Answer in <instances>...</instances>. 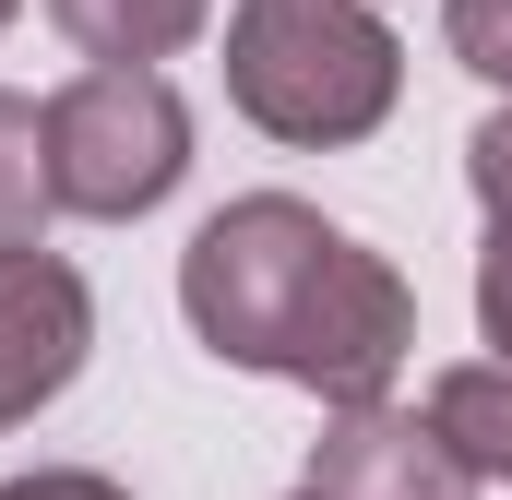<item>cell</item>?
I'll return each mask as SVG.
<instances>
[{
  "mask_svg": "<svg viewBox=\"0 0 512 500\" xmlns=\"http://www.w3.org/2000/svg\"><path fill=\"white\" fill-rule=\"evenodd\" d=\"M405 96V48H393L382 0H239L227 12V108L298 155H346L370 143Z\"/></svg>",
  "mask_w": 512,
  "mask_h": 500,
  "instance_id": "cell-1",
  "label": "cell"
},
{
  "mask_svg": "<svg viewBox=\"0 0 512 500\" xmlns=\"http://www.w3.org/2000/svg\"><path fill=\"white\" fill-rule=\"evenodd\" d=\"M334 250H346V227H334L322 203H298V191H239V203H215V215L191 227V250H179V322L203 334V358L286 381L310 310H322Z\"/></svg>",
  "mask_w": 512,
  "mask_h": 500,
  "instance_id": "cell-2",
  "label": "cell"
},
{
  "mask_svg": "<svg viewBox=\"0 0 512 500\" xmlns=\"http://www.w3.org/2000/svg\"><path fill=\"white\" fill-rule=\"evenodd\" d=\"M191 179V108L155 60H96L48 96V191L84 227H131Z\"/></svg>",
  "mask_w": 512,
  "mask_h": 500,
  "instance_id": "cell-3",
  "label": "cell"
},
{
  "mask_svg": "<svg viewBox=\"0 0 512 500\" xmlns=\"http://www.w3.org/2000/svg\"><path fill=\"white\" fill-rule=\"evenodd\" d=\"M405 346H417V286H405L370 239H346L334 274H322V310H310L286 381H298L322 417H334V405H382L393 370H405Z\"/></svg>",
  "mask_w": 512,
  "mask_h": 500,
  "instance_id": "cell-4",
  "label": "cell"
},
{
  "mask_svg": "<svg viewBox=\"0 0 512 500\" xmlns=\"http://www.w3.org/2000/svg\"><path fill=\"white\" fill-rule=\"evenodd\" d=\"M96 358V286L60 250L12 239L0 250V429H24L36 405H60Z\"/></svg>",
  "mask_w": 512,
  "mask_h": 500,
  "instance_id": "cell-5",
  "label": "cell"
},
{
  "mask_svg": "<svg viewBox=\"0 0 512 500\" xmlns=\"http://www.w3.org/2000/svg\"><path fill=\"white\" fill-rule=\"evenodd\" d=\"M310 489H334V500H465L477 465L441 441L429 405H393V393H382V405H334V417H322Z\"/></svg>",
  "mask_w": 512,
  "mask_h": 500,
  "instance_id": "cell-6",
  "label": "cell"
},
{
  "mask_svg": "<svg viewBox=\"0 0 512 500\" xmlns=\"http://www.w3.org/2000/svg\"><path fill=\"white\" fill-rule=\"evenodd\" d=\"M48 24L84 60H179L215 24V0H48Z\"/></svg>",
  "mask_w": 512,
  "mask_h": 500,
  "instance_id": "cell-7",
  "label": "cell"
},
{
  "mask_svg": "<svg viewBox=\"0 0 512 500\" xmlns=\"http://www.w3.org/2000/svg\"><path fill=\"white\" fill-rule=\"evenodd\" d=\"M429 417H441V441L477 465V477H501L512 489V358H465V370L429 381Z\"/></svg>",
  "mask_w": 512,
  "mask_h": 500,
  "instance_id": "cell-8",
  "label": "cell"
},
{
  "mask_svg": "<svg viewBox=\"0 0 512 500\" xmlns=\"http://www.w3.org/2000/svg\"><path fill=\"white\" fill-rule=\"evenodd\" d=\"M48 215H60V191H48V108L0 84V250L36 239Z\"/></svg>",
  "mask_w": 512,
  "mask_h": 500,
  "instance_id": "cell-9",
  "label": "cell"
},
{
  "mask_svg": "<svg viewBox=\"0 0 512 500\" xmlns=\"http://www.w3.org/2000/svg\"><path fill=\"white\" fill-rule=\"evenodd\" d=\"M441 48H453L477 84L512 96V0H441Z\"/></svg>",
  "mask_w": 512,
  "mask_h": 500,
  "instance_id": "cell-10",
  "label": "cell"
},
{
  "mask_svg": "<svg viewBox=\"0 0 512 500\" xmlns=\"http://www.w3.org/2000/svg\"><path fill=\"white\" fill-rule=\"evenodd\" d=\"M465 179H477V203H489V227H512V96L489 120L465 131Z\"/></svg>",
  "mask_w": 512,
  "mask_h": 500,
  "instance_id": "cell-11",
  "label": "cell"
},
{
  "mask_svg": "<svg viewBox=\"0 0 512 500\" xmlns=\"http://www.w3.org/2000/svg\"><path fill=\"white\" fill-rule=\"evenodd\" d=\"M477 334H489V358H512V227H489V250H477Z\"/></svg>",
  "mask_w": 512,
  "mask_h": 500,
  "instance_id": "cell-12",
  "label": "cell"
},
{
  "mask_svg": "<svg viewBox=\"0 0 512 500\" xmlns=\"http://www.w3.org/2000/svg\"><path fill=\"white\" fill-rule=\"evenodd\" d=\"M0 500H131L120 477H96V465H36V477H12Z\"/></svg>",
  "mask_w": 512,
  "mask_h": 500,
  "instance_id": "cell-13",
  "label": "cell"
},
{
  "mask_svg": "<svg viewBox=\"0 0 512 500\" xmlns=\"http://www.w3.org/2000/svg\"><path fill=\"white\" fill-rule=\"evenodd\" d=\"M286 500H334V489H286Z\"/></svg>",
  "mask_w": 512,
  "mask_h": 500,
  "instance_id": "cell-14",
  "label": "cell"
},
{
  "mask_svg": "<svg viewBox=\"0 0 512 500\" xmlns=\"http://www.w3.org/2000/svg\"><path fill=\"white\" fill-rule=\"evenodd\" d=\"M12 12H24V0H0V24H12Z\"/></svg>",
  "mask_w": 512,
  "mask_h": 500,
  "instance_id": "cell-15",
  "label": "cell"
}]
</instances>
